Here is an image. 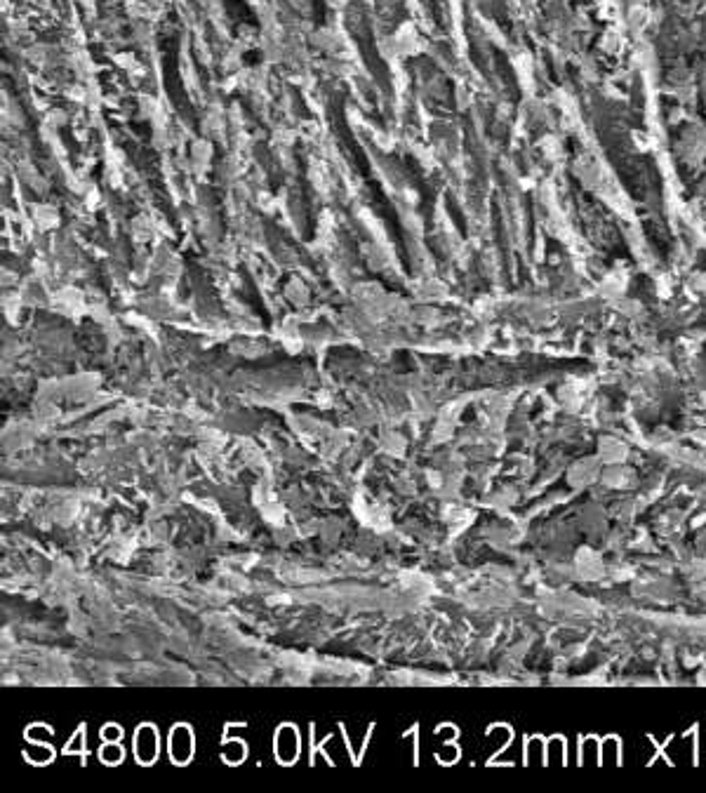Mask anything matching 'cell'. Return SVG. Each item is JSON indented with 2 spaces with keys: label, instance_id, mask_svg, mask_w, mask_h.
<instances>
[{
  "label": "cell",
  "instance_id": "1",
  "mask_svg": "<svg viewBox=\"0 0 706 793\" xmlns=\"http://www.w3.org/2000/svg\"><path fill=\"white\" fill-rule=\"evenodd\" d=\"M135 751L137 758L142 763H151V760L158 756V733L151 726H144L142 733L137 734L135 739Z\"/></svg>",
  "mask_w": 706,
  "mask_h": 793
},
{
  "label": "cell",
  "instance_id": "2",
  "mask_svg": "<svg viewBox=\"0 0 706 793\" xmlns=\"http://www.w3.org/2000/svg\"><path fill=\"white\" fill-rule=\"evenodd\" d=\"M182 730L184 727H179V730H172V760H176V763H186V760L191 758V751H193L191 734L186 737V742H182V737H184Z\"/></svg>",
  "mask_w": 706,
  "mask_h": 793
}]
</instances>
